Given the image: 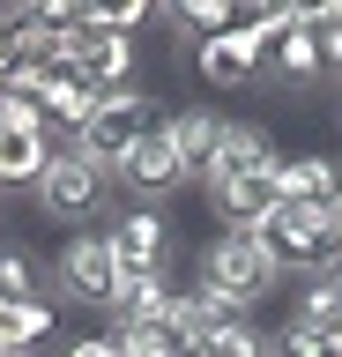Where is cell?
Wrapping results in <instances>:
<instances>
[{
	"label": "cell",
	"instance_id": "cell-4",
	"mask_svg": "<svg viewBox=\"0 0 342 357\" xmlns=\"http://www.w3.org/2000/svg\"><path fill=\"white\" fill-rule=\"evenodd\" d=\"M164 127V97L157 89H119V97H97V112H90V127L75 134V149L82 156H97L104 172H119V156L134 149L141 134H157Z\"/></svg>",
	"mask_w": 342,
	"mask_h": 357
},
{
	"label": "cell",
	"instance_id": "cell-1",
	"mask_svg": "<svg viewBox=\"0 0 342 357\" xmlns=\"http://www.w3.org/2000/svg\"><path fill=\"white\" fill-rule=\"evenodd\" d=\"M194 283L216 298L224 312H261L283 290V268L268 261V245H261V231H216V238L201 245V261H194Z\"/></svg>",
	"mask_w": 342,
	"mask_h": 357
},
{
	"label": "cell",
	"instance_id": "cell-24",
	"mask_svg": "<svg viewBox=\"0 0 342 357\" xmlns=\"http://www.w3.org/2000/svg\"><path fill=\"white\" fill-rule=\"evenodd\" d=\"M0 208H8V194H0Z\"/></svg>",
	"mask_w": 342,
	"mask_h": 357
},
{
	"label": "cell",
	"instance_id": "cell-10",
	"mask_svg": "<svg viewBox=\"0 0 342 357\" xmlns=\"http://www.w3.org/2000/svg\"><path fill=\"white\" fill-rule=\"evenodd\" d=\"M275 208H283L275 172H261V178H208V216H216V231H261Z\"/></svg>",
	"mask_w": 342,
	"mask_h": 357
},
{
	"label": "cell",
	"instance_id": "cell-6",
	"mask_svg": "<svg viewBox=\"0 0 342 357\" xmlns=\"http://www.w3.org/2000/svg\"><path fill=\"white\" fill-rule=\"evenodd\" d=\"M52 275H60V290H68V305H90V312H104L112 320V305H119V261H112V238L104 231H75L68 245H60V261H52Z\"/></svg>",
	"mask_w": 342,
	"mask_h": 357
},
{
	"label": "cell",
	"instance_id": "cell-16",
	"mask_svg": "<svg viewBox=\"0 0 342 357\" xmlns=\"http://www.w3.org/2000/svg\"><path fill=\"white\" fill-rule=\"evenodd\" d=\"M60 335V305L52 298H30V305H0V350H38Z\"/></svg>",
	"mask_w": 342,
	"mask_h": 357
},
{
	"label": "cell",
	"instance_id": "cell-25",
	"mask_svg": "<svg viewBox=\"0 0 342 357\" xmlns=\"http://www.w3.org/2000/svg\"><path fill=\"white\" fill-rule=\"evenodd\" d=\"M335 223H342V208H335Z\"/></svg>",
	"mask_w": 342,
	"mask_h": 357
},
{
	"label": "cell",
	"instance_id": "cell-19",
	"mask_svg": "<svg viewBox=\"0 0 342 357\" xmlns=\"http://www.w3.org/2000/svg\"><path fill=\"white\" fill-rule=\"evenodd\" d=\"M290 320H297V328H335V320H342L335 283H327V275H305V283H297V298H290Z\"/></svg>",
	"mask_w": 342,
	"mask_h": 357
},
{
	"label": "cell",
	"instance_id": "cell-22",
	"mask_svg": "<svg viewBox=\"0 0 342 357\" xmlns=\"http://www.w3.org/2000/svg\"><path fill=\"white\" fill-rule=\"evenodd\" d=\"M327 283H335V298H342V261H335V268H327Z\"/></svg>",
	"mask_w": 342,
	"mask_h": 357
},
{
	"label": "cell",
	"instance_id": "cell-20",
	"mask_svg": "<svg viewBox=\"0 0 342 357\" xmlns=\"http://www.w3.org/2000/svg\"><path fill=\"white\" fill-rule=\"evenodd\" d=\"M60 357H119V342H112V328H104V335H75Z\"/></svg>",
	"mask_w": 342,
	"mask_h": 357
},
{
	"label": "cell",
	"instance_id": "cell-8",
	"mask_svg": "<svg viewBox=\"0 0 342 357\" xmlns=\"http://www.w3.org/2000/svg\"><path fill=\"white\" fill-rule=\"evenodd\" d=\"M275 194L305 208H342V156L335 149H290L275 156Z\"/></svg>",
	"mask_w": 342,
	"mask_h": 357
},
{
	"label": "cell",
	"instance_id": "cell-15",
	"mask_svg": "<svg viewBox=\"0 0 342 357\" xmlns=\"http://www.w3.org/2000/svg\"><path fill=\"white\" fill-rule=\"evenodd\" d=\"M171 275H127L119 283V305H112V328H164V312H171Z\"/></svg>",
	"mask_w": 342,
	"mask_h": 357
},
{
	"label": "cell",
	"instance_id": "cell-13",
	"mask_svg": "<svg viewBox=\"0 0 342 357\" xmlns=\"http://www.w3.org/2000/svg\"><path fill=\"white\" fill-rule=\"evenodd\" d=\"M275 134L261 127V119H224V149H216V172L208 178H261L275 172Z\"/></svg>",
	"mask_w": 342,
	"mask_h": 357
},
{
	"label": "cell",
	"instance_id": "cell-17",
	"mask_svg": "<svg viewBox=\"0 0 342 357\" xmlns=\"http://www.w3.org/2000/svg\"><path fill=\"white\" fill-rule=\"evenodd\" d=\"M30 298H45V261L30 245L0 238V305H30Z\"/></svg>",
	"mask_w": 342,
	"mask_h": 357
},
{
	"label": "cell",
	"instance_id": "cell-23",
	"mask_svg": "<svg viewBox=\"0 0 342 357\" xmlns=\"http://www.w3.org/2000/svg\"><path fill=\"white\" fill-rule=\"evenodd\" d=\"M0 357H45V350H0Z\"/></svg>",
	"mask_w": 342,
	"mask_h": 357
},
{
	"label": "cell",
	"instance_id": "cell-11",
	"mask_svg": "<svg viewBox=\"0 0 342 357\" xmlns=\"http://www.w3.org/2000/svg\"><path fill=\"white\" fill-rule=\"evenodd\" d=\"M194 75H201L208 89H253L261 82V45H253L246 30H224V38L194 45Z\"/></svg>",
	"mask_w": 342,
	"mask_h": 357
},
{
	"label": "cell",
	"instance_id": "cell-21",
	"mask_svg": "<svg viewBox=\"0 0 342 357\" xmlns=\"http://www.w3.org/2000/svg\"><path fill=\"white\" fill-rule=\"evenodd\" d=\"M8 75H15V52H8V45H0V89H8Z\"/></svg>",
	"mask_w": 342,
	"mask_h": 357
},
{
	"label": "cell",
	"instance_id": "cell-2",
	"mask_svg": "<svg viewBox=\"0 0 342 357\" xmlns=\"http://www.w3.org/2000/svg\"><path fill=\"white\" fill-rule=\"evenodd\" d=\"M261 245H268V261L283 268V275H327V268L342 261V223L335 208H305V201H283L268 223H261Z\"/></svg>",
	"mask_w": 342,
	"mask_h": 357
},
{
	"label": "cell",
	"instance_id": "cell-18",
	"mask_svg": "<svg viewBox=\"0 0 342 357\" xmlns=\"http://www.w3.org/2000/svg\"><path fill=\"white\" fill-rule=\"evenodd\" d=\"M164 22H171L179 38L208 45V38H224V30H238V8H224V0H186V8H164Z\"/></svg>",
	"mask_w": 342,
	"mask_h": 357
},
{
	"label": "cell",
	"instance_id": "cell-7",
	"mask_svg": "<svg viewBox=\"0 0 342 357\" xmlns=\"http://www.w3.org/2000/svg\"><path fill=\"white\" fill-rule=\"evenodd\" d=\"M164 134H171V156H179L186 186H194V178L208 186L216 149H224V112H216V105H171V112H164Z\"/></svg>",
	"mask_w": 342,
	"mask_h": 357
},
{
	"label": "cell",
	"instance_id": "cell-9",
	"mask_svg": "<svg viewBox=\"0 0 342 357\" xmlns=\"http://www.w3.org/2000/svg\"><path fill=\"white\" fill-rule=\"evenodd\" d=\"M119 186H127V194H134V201H157V208H164V194H179V186H186V172H179V156H171V134H141V142H134V149H127V156H119Z\"/></svg>",
	"mask_w": 342,
	"mask_h": 357
},
{
	"label": "cell",
	"instance_id": "cell-12",
	"mask_svg": "<svg viewBox=\"0 0 342 357\" xmlns=\"http://www.w3.org/2000/svg\"><path fill=\"white\" fill-rule=\"evenodd\" d=\"M261 82H275V89H320L327 82V67H320V38L297 22V30H283V38L261 52Z\"/></svg>",
	"mask_w": 342,
	"mask_h": 357
},
{
	"label": "cell",
	"instance_id": "cell-14",
	"mask_svg": "<svg viewBox=\"0 0 342 357\" xmlns=\"http://www.w3.org/2000/svg\"><path fill=\"white\" fill-rule=\"evenodd\" d=\"M52 142L45 127H0V194H30L38 178H45V164H52Z\"/></svg>",
	"mask_w": 342,
	"mask_h": 357
},
{
	"label": "cell",
	"instance_id": "cell-3",
	"mask_svg": "<svg viewBox=\"0 0 342 357\" xmlns=\"http://www.w3.org/2000/svg\"><path fill=\"white\" fill-rule=\"evenodd\" d=\"M30 201H38V216L90 231V223L104 216V201H112V172H104L97 156H82L75 142H60V149H52V164H45V178L30 186Z\"/></svg>",
	"mask_w": 342,
	"mask_h": 357
},
{
	"label": "cell",
	"instance_id": "cell-5",
	"mask_svg": "<svg viewBox=\"0 0 342 357\" xmlns=\"http://www.w3.org/2000/svg\"><path fill=\"white\" fill-rule=\"evenodd\" d=\"M104 238H112L119 275H171V261H179V231H171V216H164L157 201H127V208H112Z\"/></svg>",
	"mask_w": 342,
	"mask_h": 357
}]
</instances>
